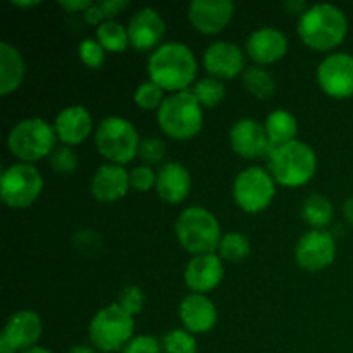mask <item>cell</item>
Returning a JSON list of instances; mask_svg holds the SVG:
<instances>
[{"instance_id": "obj_40", "label": "cell", "mask_w": 353, "mask_h": 353, "mask_svg": "<svg viewBox=\"0 0 353 353\" xmlns=\"http://www.w3.org/2000/svg\"><path fill=\"white\" fill-rule=\"evenodd\" d=\"M74 238H81V243H79L78 247H83V248H97L100 245L99 234L88 230L79 231V233H76Z\"/></svg>"}, {"instance_id": "obj_34", "label": "cell", "mask_w": 353, "mask_h": 353, "mask_svg": "<svg viewBox=\"0 0 353 353\" xmlns=\"http://www.w3.org/2000/svg\"><path fill=\"white\" fill-rule=\"evenodd\" d=\"M78 55L88 68H100L105 61V48L97 38H85L78 45Z\"/></svg>"}, {"instance_id": "obj_46", "label": "cell", "mask_w": 353, "mask_h": 353, "mask_svg": "<svg viewBox=\"0 0 353 353\" xmlns=\"http://www.w3.org/2000/svg\"><path fill=\"white\" fill-rule=\"evenodd\" d=\"M0 353H16V352H14L12 348L6 343V341L0 340Z\"/></svg>"}, {"instance_id": "obj_43", "label": "cell", "mask_w": 353, "mask_h": 353, "mask_svg": "<svg viewBox=\"0 0 353 353\" xmlns=\"http://www.w3.org/2000/svg\"><path fill=\"white\" fill-rule=\"evenodd\" d=\"M343 214L345 217H347L348 223L353 226V196H350V199L343 203Z\"/></svg>"}, {"instance_id": "obj_27", "label": "cell", "mask_w": 353, "mask_h": 353, "mask_svg": "<svg viewBox=\"0 0 353 353\" xmlns=\"http://www.w3.org/2000/svg\"><path fill=\"white\" fill-rule=\"evenodd\" d=\"M243 86L257 99H269L276 92V81L271 72L262 65H248L241 72Z\"/></svg>"}, {"instance_id": "obj_2", "label": "cell", "mask_w": 353, "mask_h": 353, "mask_svg": "<svg viewBox=\"0 0 353 353\" xmlns=\"http://www.w3.org/2000/svg\"><path fill=\"white\" fill-rule=\"evenodd\" d=\"M296 30L305 45L316 50H331L347 37V14L334 3H314L299 16Z\"/></svg>"}, {"instance_id": "obj_47", "label": "cell", "mask_w": 353, "mask_h": 353, "mask_svg": "<svg viewBox=\"0 0 353 353\" xmlns=\"http://www.w3.org/2000/svg\"><path fill=\"white\" fill-rule=\"evenodd\" d=\"M23 353H52V352L47 350V348H43V347H33V348H30V350H26Z\"/></svg>"}, {"instance_id": "obj_32", "label": "cell", "mask_w": 353, "mask_h": 353, "mask_svg": "<svg viewBox=\"0 0 353 353\" xmlns=\"http://www.w3.org/2000/svg\"><path fill=\"white\" fill-rule=\"evenodd\" d=\"M134 102L145 110L159 109L164 102V88L159 86L157 83L152 81V79H147V81H141L140 85L134 90Z\"/></svg>"}, {"instance_id": "obj_4", "label": "cell", "mask_w": 353, "mask_h": 353, "mask_svg": "<svg viewBox=\"0 0 353 353\" xmlns=\"http://www.w3.org/2000/svg\"><path fill=\"white\" fill-rule=\"evenodd\" d=\"M174 231L181 247L193 255L214 254L223 238L217 217L202 205L183 209L176 219Z\"/></svg>"}, {"instance_id": "obj_16", "label": "cell", "mask_w": 353, "mask_h": 353, "mask_svg": "<svg viewBox=\"0 0 353 353\" xmlns=\"http://www.w3.org/2000/svg\"><path fill=\"white\" fill-rule=\"evenodd\" d=\"M224 276L223 259L214 254L193 255L185 268V283L193 293H203L216 288Z\"/></svg>"}, {"instance_id": "obj_37", "label": "cell", "mask_w": 353, "mask_h": 353, "mask_svg": "<svg viewBox=\"0 0 353 353\" xmlns=\"http://www.w3.org/2000/svg\"><path fill=\"white\" fill-rule=\"evenodd\" d=\"M155 181H157V172L150 165L141 164L130 171V185L138 192H148L152 186H155Z\"/></svg>"}, {"instance_id": "obj_42", "label": "cell", "mask_w": 353, "mask_h": 353, "mask_svg": "<svg viewBox=\"0 0 353 353\" xmlns=\"http://www.w3.org/2000/svg\"><path fill=\"white\" fill-rule=\"evenodd\" d=\"M283 6H285L286 10H290L292 14H299V16H302V14L309 9L305 0H286Z\"/></svg>"}, {"instance_id": "obj_24", "label": "cell", "mask_w": 353, "mask_h": 353, "mask_svg": "<svg viewBox=\"0 0 353 353\" xmlns=\"http://www.w3.org/2000/svg\"><path fill=\"white\" fill-rule=\"evenodd\" d=\"M24 78V59L9 41H0V93L14 92Z\"/></svg>"}, {"instance_id": "obj_18", "label": "cell", "mask_w": 353, "mask_h": 353, "mask_svg": "<svg viewBox=\"0 0 353 353\" xmlns=\"http://www.w3.org/2000/svg\"><path fill=\"white\" fill-rule=\"evenodd\" d=\"M179 319L186 331L202 334L212 330L217 323V309L212 300L203 293H188L179 302Z\"/></svg>"}, {"instance_id": "obj_14", "label": "cell", "mask_w": 353, "mask_h": 353, "mask_svg": "<svg viewBox=\"0 0 353 353\" xmlns=\"http://www.w3.org/2000/svg\"><path fill=\"white\" fill-rule=\"evenodd\" d=\"M41 331H43L41 317L34 310H17L7 319L0 340L6 341L14 352H26L37 347L38 340L41 338Z\"/></svg>"}, {"instance_id": "obj_29", "label": "cell", "mask_w": 353, "mask_h": 353, "mask_svg": "<svg viewBox=\"0 0 353 353\" xmlns=\"http://www.w3.org/2000/svg\"><path fill=\"white\" fill-rule=\"evenodd\" d=\"M217 254L228 262H241L250 254V240L241 231H230L224 233L219 241Z\"/></svg>"}, {"instance_id": "obj_41", "label": "cell", "mask_w": 353, "mask_h": 353, "mask_svg": "<svg viewBox=\"0 0 353 353\" xmlns=\"http://www.w3.org/2000/svg\"><path fill=\"white\" fill-rule=\"evenodd\" d=\"M59 3H61L65 10H69V12H76V10H83V12H85L93 2L92 0H61Z\"/></svg>"}, {"instance_id": "obj_30", "label": "cell", "mask_w": 353, "mask_h": 353, "mask_svg": "<svg viewBox=\"0 0 353 353\" xmlns=\"http://www.w3.org/2000/svg\"><path fill=\"white\" fill-rule=\"evenodd\" d=\"M192 92L195 93L202 107H216L217 103L223 102L224 95H226V86L219 78L205 76L195 83Z\"/></svg>"}, {"instance_id": "obj_44", "label": "cell", "mask_w": 353, "mask_h": 353, "mask_svg": "<svg viewBox=\"0 0 353 353\" xmlns=\"http://www.w3.org/2000/svg\"><path fill=\"white\" fill-rule=\"evenodd\" d=\"M68 353H97V352L93 350V348L85 347V345H76V347H72Z\"/></svg>"}, {"instance_id": "obj_5", "label": "cell", "mask_w": 353, "mask_h": 353, "mask_svg": "<svg viewBox=\"0 0 353 353\" xmlns=\"http://www.w3.org/2000/svg\"><path fill=\"white\" fill-rule=\"evenodd\" d=\"M161 130L176 140L193 138L203 124V110L192 90H181L168 95L157 110Z\"/></svg>"}, {"instance_id": "obj_15", "label": "cell", "mask_w": 353, "mask_h": 353, "mask_svg": "<svg viewBox=\"0 0 353 353\" xmlns=\"http://www.w3.org/2000/svg\"><path fill=\"white\" fill-rule=\"evenodd\" d=\"M203 65L214 78L230 79L245 71V54L233 41L217 40L203 50Z\"/></svg>"}, {"instance_id": "obj_9", "label": "cell", "mask_w": 353, "mask_h": 353, "mask_svg": "<svg viewBox=\"0 0 353 353\" xmlns=\"http://www.w3.org/2000/svg\"><path fill=\"white\" fill-rule=\"evenodd\" d=\"M43 188L41 172L30 162L7 165L0 176V196L12 209L30 207Z\"/></svg>"}, {"instance_id": "obj_3", "label": "cell", "mask_w": 353, "mask_h": 353, "mask_svg": "<svg viewBox=\"0 0 353 353\" xmlns=\"http://www.w3.org/2000/svg\"><path fill=\"white\" fill-rule=\"evenodd\" d=\"M268 168L276 183L283 186H302L312 179L317 171V155L305 141L292 140L271 147Z\"/></svg>"}, {"instance_id": "obj_20", "label": "cell", "mask_w": 353, "mask_h": 353, "mask_svg": "<svg viewBox=\"0 0 353 353\" xmlns=\"http://www.w3.org/2000/svg\"><path fill=\"white\" fill-rule=\"evenodd\" d=\"M247 52L259 64L279 61L288 50V38L274 26H262L252 31L247 38Z\"/></svg>"}, {"instance_id": "obj_11", "label": "cell", "mask_w": 353, "mask_h": 353, "mask_svg": "<svg viewBox=\"0 0 353 353\" xmlns=\"http://www.w3.org/2000/svg\"><path fill=\"white\" fill-rule=\"evenodd\" d=\"M317 83L334 99L353 95V55L348 52H333L317 65Z\"/></svg>"}, {"instance_id": "obj_25", "label": "cell", "mask_w": 353, "mask_h": 353, "mask_svg": "<svg viewBox=\"0 0 353 353\" xmlns=\"http://www.w3.org/2000/svg\"><path fill=\"white\" fill-rule=\"evenodd\" d=\"M264 126L265 131H268L271 147L288 143V141L295 140L296 133H299V123H296L295 116L286 109L272 110L265 117Z\"/></svg>"}, {"instance_id": "obj_1", "label": "cell", "mask_w": 353, "mask_h": 353, "mask_svg": "<svg viewBox=\"0 0 353 353\" xmlns=\"http://www.w3.org/2000/svg\"><path fill=\"white\" fill-rule=\"evenodd\" d=\"M196 57L183 41H164L150 54L147 72L152 81L169 92H181L193 83L196 76Z\"/></svg>"}, {"instance_id": "obj_21", "label": "cell", "mask_w": 353, "mask_h": 353, "mask_svg": "<svg viewBox=\"0 0 353 353\" xmlns=\"http://www.w3.org/2000/svg\"><path fill=\"white\" fill-rule=\"evenodd\" d=\"M130 172L124 169V165L102 164L95 171L90 181V190L92 195L100 202H114L124 196L130 188Z\"/></svg>"}, {"instance_id": "obj_10", "label": "cell", "mask_w": 353, "mask_h": 353, "mask_svg": "<svg viewBox=\"0 0 353 353\" xmlns=\"http://www.w3.org/2000/svg\"><path fill=\"white\" fill-rule=\"evenodd\" d=\"M276 195V181L269 169L248 165L233 181V199L245 212H261L271 205Z\"/></svg>"}, {"instance_id": "obj_28", "label": "cell", "mask_w": 353, "mask_h": 353, "mask_svg": "<svg viewBox=\"0 0 353 353\" xmlns=\"http://www.w3.org/2000/svg\"><path fill=\"white\" fill-rule=\"evenodd\" d=\"M97 40L107 50L121 52L130 45V34L128 28H124L119 21L107 19L97 26Z\"/></svg>"}, {"instance_id": "obj_36", "label": "cell", "mask_w": 353, "mask_h": 353, "mask_svg": "<svg viewBox=\"0 0 353 353\" xmlns=\"http://www.w3.org/2000/svg\"><path fill=\"white\" fill-rule=\"evenodd\" d=\"M138 155L141 157V161L148 164H159L162 162L165 155V143L157 137H147L140 141V147H138Z\"/></svg>"}, {"instance_id": "obj_23", "label": "cell", "mask_w": 353, "mask_h": 353, "mask_svg": "<svg viewBox=\"0 0 353 353\" xmlns=\"http://www.w3.org/2000/svg\"><path fill=\"white\" fill-rule=\"evenodd\" d=\"M92 116L83 105H68L55 116L54 130L64 145L81 143L92 133Z\"/></svg>"}, {"instance_id": "obj_31", "label": "cell", "mask_w": 353, "mask_h": 353, "mask_svg": "<svg viewBox=\"0 0 353 353\" xmlns=\"http://www.w3.org/2000/svg\"><path fill=\"white\" fill-rule=\"evenodd\" d=\"M162 350L164 353H196L195 334L190 331L174 327L162 336Z\"/></svg>"}, {"instance_id": "obj_39", "label": "cell", "mask_w": 353, "mask_h": 353, "mask_svg": "<svg viewBox=\"0 0 353 353\" xmlns=\"http://www.w3.org/2000/svg\"><path fill=\"white\" fill-rule=\"evenodd\" d=\"M99 3H100V7H102L105 19L116 16L117 12H121V10L126 9V7L130 6V2H128V0H102V2H99Z\"/></svg>"}, {"instance_id": "obj_22", "label": "cell", "mask_w": 353, "mask_h": 353, "mask_svg": "<svg viewBox=\"0 0 353 353\" xmlns=\"http://www.w3.org/2000/svg\"><path fill=\"white\" fill-rule=\"evenodd\" d=\"M155 190L159 196L168 203H179L188 196L192 190V176L181 162L169 161L157 171Z\"/></svg>"}, {"instance_id": "obj_8", "label": "cell", "mask_w": 353, "mask_h": 353, "mask_svg": "<svg viewBox=\"0 0 353 353\" xmlns=\"http://www.w3.org/2000/svg\"><path fill=\"white\" fill-rule=\"evenodd\" d=\"M140 137L130 119L109 116L102 119L95 131L97 150L114 164H126L138 155Z\"/></svg>"}, {"instance_id": "obj_13", "label": "cell", "mask_w": 353, "mask_h": 353, "mask_svg": "<svg viewBox=\"0 0 353 353\" xmlns=\"http://www.w3.org/2000/svg\"><path fill=\"white\" fill-rule=\"evenodd\" d=\"M230 145L233 152L245 159H255L271 150L268 131L262 123L254 117H241L230 128Z\"/></svg>"}, {"instance_id": "obj_6", "label": "cell", "mask_w": 353, "mask_h": 353, "mask_svg": "<svg viewBox=\"0 0 353 353\" xmlns=\"http://www.w3.org/2000/svg\"><path fill=\"white\" fill-rule=\"evenodd\" d=\"M57 133L54 124L41 117H26L10 128L7 134V147L10 154L21 159V162H34L50 155L55 148Z\"/></svg>"}, {"instance_id": "obj_33", "label": "cell", "mask_w": 353, "mask_h": 353, "mask_svg": "<svg viewBox=\"0 0 353 353\" xmlns=\"http://www.w3.org/2000/svg\"><path fill=\"white\" fill-rule=\"evenodd\" d=\"M50 159V165L54 171L61 172V174H71L78 168V155L72 150L69 145H59L52 150L48 155Z\"/></svg>"}, {"instance_id": "obj_35", "label": "cell", "mask_w": 353, "mask_h": 353, "mask_svg": "<svg viewBox=\"0 0 353 353\" xmlns=\"http://www.w3.org/2000/svg\"><path fill=\"white\" fill-rule=\"evenodd\" d=\"M117 303L131 316H137L145 307V293L138 285H128L117 295Z\"/></svg>"}, {"instance_id": "obj_19", "label": "cell", "mask_w": 353, "mask_h": 353, "mask_svg": "<svg viewBox=\"0 0 353 353\" xmlns=\"http://www.w3.org/2000/svg\"><path fill=\"white\" fill-rule=\"evenodd\" d=\"M164 33L165 21L154 7H143V9L137 10L128 23L130 43L140 50H147V48L159 45Z\"/></svg>"}, {"instance_id": "obj_7", "label": "cell", "mask_w": 353, "mask_h": 353, "mask_svg": "<svg viewBox=\"0 0 353 353\" xmlns=\"http://www.w3.org/2000/svg\"><path fill=\"white\" fill-rule=\"evenodd\" d=\"M134 317L119 303H110L93 316L88 326L90 341L100 352L123 350L133 338Z\"/></svg>"}, {"instance_id": "obj_17", "label": "cell", "mask_w": 353, "mask_h": 353, "mask_svg": "<svg viewBox=\"0 0 353 353\" xmlns=\"http://www.w3.org/2000/svg\"><path fill=\"white\" fill-rule=\"evenodd\" d=\"M234 3L231 0H192L188 19L202 33H219L231 21Z\"/></svg>"}, {"instance_id": "obj_26", "label": "cell", "mask_w": 353, "mask_h": 353, "mask_svg": "<svg viewBox=\"0 0 353 353\" xmlns=\"http://www.w3.org/2000/svg\"><path fill=\"white\" fill-rule=\"evenodd\" d=\"M334 216L333 203L323 193H310L302 202V217L312 226V230H321L327 226Z\"/></svg>"}, {"instance_id": "obj_38", "label": "cell", "mask_w": 353, "mask_h": 353, "mask_svg": "<svg viewBox=\"0 0 353 353\" xmlns=\"http://www.w3.org/2000/svg\"><path fill=\"white\" fill-rule=\"evenodd\" d=\"M121 353H164L162 343L150 334H138L130 340V343L121 350Z\"/></svg>"}, {"instance_id": "obj_12", "label": "cell", "mask_w": 353, "mask_h": 353, "mask_svg": "<svg viewBox=\"0 0 353 353\" xmlns=\"http://www.w3.org/2000/svg\"><path fill=\"white\" fill-rule=\"evenodd\" d=\"M336 241L326 230H310L300 236L295 247V259L307 271H321L334 262Z\"/></svg>"}, {"instance_id": "obj_45", "label": "cell", "mask_w": 353, "mask_h": 353, "mask_svg": "<svg viewBox=\"0 0 353 353\" xmlns=\"http://www.w3.org/2000/svg\"><path fill=\"white\" fill-rule=\"evenodd\" d=\"M12 3L17 7H34V6H38L40 2H38V0H28V2L26 0H24V2L23 0H12Z\"/></svg>"}]
</instances>
